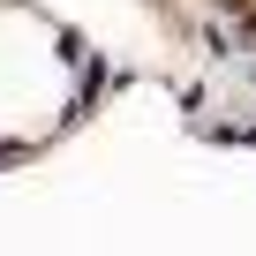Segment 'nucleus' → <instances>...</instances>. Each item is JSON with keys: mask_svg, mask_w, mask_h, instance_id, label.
<instances>
[]
</instances>
